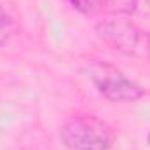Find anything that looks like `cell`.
Listing matches in <instances>:
<instances>
[{
    "instance_id": "1",
    "label": "cell",
    "mask_w": 150,
    "mask_h": 150,
    "mask_svg": "<svg viewBox=\"0 0 150 150\" xmlns=\"http://www.w3.org/2000/svg\"><path fill=\"white\" fill-rule=\"evenodd\" d=\"M59 138L70 150H108L115 142V131L96 115H75L61 126Z\"/></svg>"
},
{
    "instance_id": "6",
    "label": "cell",
    "mask_w": 150,
    "mask_h": 150,
    "mask_svg": "<svg viewBox=\"0 0 150 150\" xmlns=\"http://www.w3.org/2000/svg\"><path fill=\"white\" fill-rule=\"evenodd\" d=\"M134 2V14L150 16V0H133Z\"/></svg>"
},
{
    "instance_id": "3",
    "label": "cell",
    "mask_w": 150,
    "mask_h": 150,
    "mask_svg": "<svg viewBox=\"0 0 150 150\" xmlns=\"http://www.w3.org/2000/svg\"><path fill=\"white\" fill-rule=\"evenodd\" d=\"M96 33L107 45L124 54H147L150 33L127 19H107L96 25Z\"/></svg>"
},
{
    "instance_id": "5",
    "label": "cell",
    "mask_w": 150,
    "mask_h": 150,
    "mask_svg": "<svg viewBox=\"0 0 150 150\" xmlns=\"http://www.w3.org/2000/svg\"><path fill=\"white\" fill-rule=\"evenodd\" d=\"M16 33V23L14 18L0 5V45L7 44L9 38Z\"/></svg>"
},
{
    "instance_id": "2",
    "label": "cell",
    "mask_w": 150,
    "mask_h": 150,
    "mask_svg": "<svg viewBox=\"0 0 150 150\" xmlns=\"http://www.w3.org/2000/svg\"><path fill=\"white\" fill-rule=\"evenodd\" d=\"M89 80L96 87V91L108 101L120 103V101H136L140 100L145 91L143 87L131 80L108 63H93L87 68Z\"/></svg>"
},
{
    "instance_id": "7",
    "label": "cell",
    "mask_w": 150,
    "mask_h": 150,
    "mask_svg": "<svg viewBox=\"0 0 150 150\" xmlns=\"http://www.w3.org/2000/svg\"><path fill=\"white\" fill-rule=\"evenodd\" d=\"M145 56L150 59V42H149V47H147V54H145Z\"/></svg>"
},
{
    "instance_id": "4",
    "label": "cell",
    "mask_w": 150,
    "mask_h": 150,
    "mask_svg": "<svg viewBox=\"0 0 150 150\" xmlns=\"http://www.w3.org/2000/svg\"><path fill=\"white\" fill-rule=\"evenodd\" d=\"M75 9L87 16L110 14V0H68Z\"/></svg>"
},
{
    "instance_id": "8",
    "label": "cell",
    "mask_w": 150,
    "mask_h": 150,
    "mask_svg": "<svg viewBox=\"0 0 150 150\" xmlns=\"http://www.w3.org/2000/svg\"><path fill=\"white\" fill-rule=\"evenodd\" d=\"M149 143H150V136H149Z\"/></svg>"
}]
</instances>
